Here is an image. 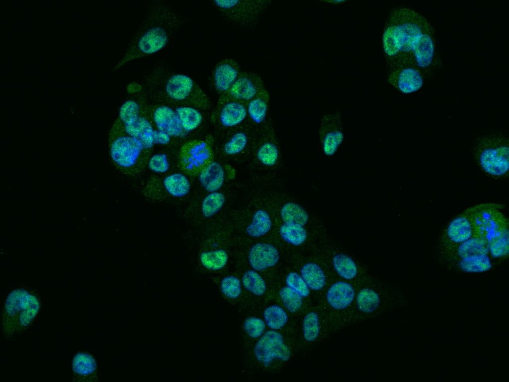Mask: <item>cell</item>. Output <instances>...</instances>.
Listing matches in <instances>:
<instances>
[{
  "instance_id": "4316f807",
  "label": "cell",
  "mask_w": 509,
  "mask_h": 382,
  "mask_svg": "<svg viewBox=\"0 0 509 382\" xmlns=\"http://www.w3.org/2000/svg\"><path fill=\"white\" fill-rule=\"evenodd\" d=\"M280 216L285 222L305 225L308 222L309 216L305 209L298 203L288 202L281 208Z\"/></svg>"
},
{
  "instance_id": "3957f363",
  "label": "cell",
  "mask_w": 509,
  "mask_h": 382,
  "mask_svg": "<svg viewBox=\"0 0 509 382\" xmlns=\"http://www.w3.org/2000/svg\"><path fill=\"white\" fill-rule=\"evenodd\" d=\"M383 45L389 56L400 51L412 53L416 64L421 68L428 67L434 56L432 38L417 20L388 27L383 35Z\"/></svg>"
},
{
  "instance_id": "603a6c76",
  "label": "cell",
  "mask_w": 509,
  "mask_h": 382,
  "mask_svg": "<svg viewBox=\"0 0 509 382\" xmlns=\"http://www.w3.org/2000/svg\"><path fill=\"white\" fill-rule=\"evenodd\" d=\"M489 252L487 241L473 230L471 237L459 244L457 255L460 260L472 256L488 255Z\"/></svg>"
},
{
  "instance_id": "52a82bcc",
  "label": "cell",
  "mask_w": 509,
  "mask_h": 382,
  "mask_svg": "<svg viewBox=\"0 0 509 382\" xmlns=\"http://www.w3.org/2000/svg\"><path fill=\"white\" fill-rule=\"evenodd\" d=\"M477 155L482 168L494 176H501L509 169V145L499 137L484 138L477 144Z\"/></svg>"
},
{
  "instance_id": "ee69618b",
  "label": "cell",
  "mask_w": 509,
  "mask_h": 382,
  "mask_svg": "<svg viewBox=\"0 0 509 382\" xmlns=\"http://www.w3.org/2000/svg\"><path fill=\"white\" fill-rule=\"evenodd\" d=\"M286 285L297 292L302 297L309 295V287L298 274L295 272L289 273L286 278Z\"/></svg>"
},
{
  "instance_id": "8fae6325",
  "label": "cell",
  "mask_w": 509,
  "mask_h": 382,
  "mask_svg": "<svg viewBox=\"0 0 509 382\" xmlns=\"http://www.w3.org/2000/svg\"><path fill=\"white\" fill-rule=\"evenodd\" d=\"M254 353L257 361L265 367L274 359L287 361L291 355L281 334L274 330L266 331L259 338L254 346Z\"/></svg>"
},
{
  "instance_id": "7402d4cb",
  "label": "cell",
  "mask_w": 509,
  "mask_h": 382,
  "mask_svg": "<svg viewBox=\"0 0 509 382\" xmlns=\"http://www.w3.org/2000/svg\"><path fill=\"white\" fill-rule=\"evenodd\" d=\"M184 130L188 133L199 127L203 120L201 110L193 106L172 104Z\"/></svg>"
},
{
  "instance_id": "d6a6232c",
  "label": "cell",
  "mask_w": 509,
  "mask_h": 382,
  "mask_svg": "<svg viewBox=\"0 0 509 382\" xmlns=\"http://www.w3.org/2000/svg\"><path fill=\"white\" fill-rule=\"evenodd\" d=\"M225 197L219 191L209 192L203 199L201 203V212L206 218H210L216 214L224 206Z\"/></svg>"
},
{
  "instance_id": "d4e9b609",
  "label": "cell",
  "mask_w": 509,
  "mask_h": 382,
  "mask_svg": "<svg viewBox=\"0 0 509 382\" xmlns=\"http://www.w3.org/2000/svg\"><path fill=\"white\" fill-rule=\"evenodd\" d=\"M423 78L416 69L407 68L402 70L399 74L398 86L399 90L404 93H411L417 91L423 86Z\"/></svg>"
},
{
  "instance_id": "f35d334b",
  "label": "cell",
  "mask_w": 509,
  "mask_h": 382,
  "mask_svg": "<svg viewBox=\"0 0 509 382\" xmlns=\"http://www.w3.org/2000/svg\"><path fill=\"white\" fill-rule=\"evenodd\" d=\"M278 150L277 146L269 141L264 142L258 148L256 157L259 162L264 166H273L278 159Z\"/></svg>"
},
{
  "instance_id": "e575fe53",
  "label": "cell",
  "mask_w": 509,
  "mask_h": 382,
  "mask_svg": "<svg viewBox=\"0 0 509 382\" xmlns=\"http://www.w3.org/2000/svg\"><path fill=\"white\" fill-rule=\"evenodd\" d=\"M263 317L267 326L274 330L281 329L288 321L286 312L280 306L276 305L267 307L264 310Z\"/></svg>"
},
{
  "instance_id": "44dd1931",
  "label": "cell",
  "mask_w": 509,
  "mask_h": 382,
  "mask_svg": "<svg viewBox=\"0 0 509 382\" xmlns=\"http://www.w3.org/2000/svg\"><path fill=\"white\" fill-rule=\"evenodd\" d=\"M162 185L166 192L175 198L184 197L191 190V184L188 178L180 172L166 176L163 180Z\"/></svg>"
},
{
  "instance_id": "ffe728a7",
  "label": "cell",
  "mask_w": 509,
  "mask_h": 382,
  "mask_svg": "<svg viewBox=\"0 0 509 382\" xmlns=\"http://www.w3.org/2000/svg\"><path fill=\"white\" fill-rule=\"evenodd\" d=\"M269 94L264 88L255 97L247 103L248 116L254 123H262L267 116Z\"/></svg>"
},
{
  "instance_id": "4fadbf2b",
  "label": "cell",
  "mask_w": 509,
  "mask_h": 382,
  "mask_svg": "<svg viewBox=\"0 0 509 382\" xmlns=\"http://www.w3.org/2000/svg\"><path fill=\"white\" fill-rule=\"evenodd\" d=\"M149 115L147 104L142 113L129 122L117 125L127 134L137 139L149 152L154 146L153 142L154 126Z\"/></svg>"
},
{
  "instance_id": "7a4b0ae2",
  "label": "cell",
  "mask_w": 509,
  "mask_h": 382,
  "mask_svg": "<svg viewBox=\"0 0 509 382\" xmlns=\"http://www.w3.org/2000/svg\"><path fill=\"white\" fill-rule=\"evenodd\" d=\"M139 84L150 101L189 105L202 111L211 107L207 95L192 78L164 65L154 67Z\"/></svg>"
},
{
  "instance_id": "2e32d148",
  "label": "cell",
  "mask_w": 509,
  "mask_h": 382,
  "mask_svg": "<svg viewBox=\"0 0 509 382\" xmlns=\"http://www.w3.org/2000/svg\"><path fill=\"white\" fill-rule=\"evenodd\" d=\"M279 260L278 250L268 243H256L252 247L249 253L250 265L255 271H262L272 267Z\"/></svg>"
},
{
  "instance_id": "4dcf8cb0",
  "label": "cell",
  "mask_w": 509,
  "mask_h": 382,
  "mask_svg": "<svg viewBox=\"0 0 509 382\" xmlns=\"http://www.w3.org/2000/svg\"><path fill=\"white\" fill-rule=\"evenodd\" d=\"M460 269L465 272L479 273L487 271L492 267L488 255H481L465 258L459 260Z\"/></svg>"
},
{
  "instance_id": "ab89813d",
  "label": "cell",
  "mask_w": 509,
  "mask_h": 382,
  "mask_svg": "<svg viewBox=\"0 0 509 382\" xmlns=\"http://www.w3.org/2000/svg\"><path fill=\"white\" fill-rule=\"evenodd\" d=\"M319 316L315 312L307 313L303 322V336L305 340L312 342L316 340L320 334Z\"/></svg>"
},
{
  "instance_id": "f546056e",
  "label": "cell",
  "mask_w": 509,
  "mask_h": 382,
  "mask_svg": "<svg viewBox=\"0 0 509 382\" xmlns=\"http://www.w3.org/2000/svg\"><path fill=\"white\" fill-rule=\"evenodd\" d=\"M333 264L338 275L346 280L353 279L357 274V268L355 263L346 255H336L333 259Z\"/></svg>"
},
{
  "instance_id": "9c48e42d",
  "label": "cell",
  "mask_w": 509,
  "mask_h": 382,
  "mask_svg": "<svg viewBox=\"0 0 509 382\" xmlns=\"http://www.w3.org/2000/svg\"><path fill=\"white\" fill-rule=\"evenodd\" d=\"M212 155L211 146L206 140H189L180 147L179 166L187 174H198L212 160Z\"/></svg>"
},
{
  "instance_id": "6da1fadb",
  "label": "cell",
  "mask_w": 509,
  "mask_h": 382,
  "mask_svg": "<svg viewBox=\"0 0 509 382\" xmlns=\"http://www.w3.org/2000/svg\"><path fill=\"white\" fill-rule=\"evenodd\" d=\"M184 22V18L169 3L153 1L115 70L163 49L177 35Z\"/></svg>"
},
{
  "instance_id": "bcb514c9",
  "label": "cell",
  "mask_w": 509,
  "mask_h": 382,
  "mask_svg": "<svg viewBox=\"0 0 509 382\" xmlns=\"http://www.w3.org/2000/svg\"><path fill=\"white\" fill-rule=\"evenodd\" d=\"M153 142L154 145H166L170 143L171 139L168 134L158 129L154 128Z\"/></svg>"
},
{
  "instance_id": "5b68a950",
  "label": "cell",
  "mask_w": 509,
  "mask_h": 382,
  "mask_svg": "<svg viewBox=\"0 0 509 382\" xmlns=\"http://www.w3.org/2000/svg\"><path fill=\"white\" fill-rule=\"evenodd\" d=\"M213 5L228 22L244 30L256 28L270 0H213Z\"/></svg>"
},
{
  "instance_id": "484cf974",
  "label": "cell",
  "mask_w": 509,
  "mask_h": 382,
  "mask_svg": "<svg viewBox=\"0 0 509 382\" xmlns=\"http://www.w3.org/2000/svg\"><path fill=\"white\" fill-rule=\"evenodd\" d=\"M301 277L308 286L314 290H319L325 285L326 277L322 269L314 263L305 264L301 270Z\"/></svg>"
},
{
  "instance_id": "9a60e30c",
  "label": "cell",
  "mask_w": 509,
  "mask_h": 382,
  "mask_svg": "<svg viewBox=\"0 0 509 382\" xmlns=\"http://www.w3.org/2000/svg\"><path fill=\"white\" fill-rule=\"evenodd\" d=\"M248 116L247 103L233 99L218 101L214 116L225 128L237 126Z\"/></svg>"
},
{
  "instance_id": "7bdbcfd3",
  "label": "cell",
  "mask_w": 509,
  "mask_h": 382,
  "mask_svg": "<svg viewBox=\"0 0 509 382\" xmlns=\"http://www.w3.org/2000/svg\"><path fill=\"white\" fill-rule=\"evenodd\" d=\"M147 165L151 171L157 174H165L170 168L169 158L164 153L153 155L148 160Z\"/></svg>"
},
{
  "instance_id": "1f68e13d",
  "label": "cell",
  "mask_w": 509,
  "mask_h": 382,
  "mask_svg": "<svg viewBox=\"0 0 509 382\" xmlns=\"http://www.w3.org/2000/svg\"><path fill=\"white\" fill-rule=\"evenodd\" d=\"M201 264L212 271H218L226 265L228 257L227 252L223 249L204 252L200 255Z\"/></svg>"
},
{
  "instance_id": "60d3db41",
  "label": "cell",
  "mask_w": 509,
  "mask_h": 382,
  "mask_svg": "<svg viewBox=\"0 0 509 382\" xmlns=\"http://www.w3.org/2000/svg\"><path fill=\"white\" fill-rule=\"evenodd\" d=\"M279 293L283 305L289 311L296 312L302 306L303 297L290 287H283Z\"/></svg>"
},
{
  "instance_id": "ac0fdd59",
  "label": "cell",
  "mask_w": 509,
  "mask_h": 382,
  "mask_svg": "<svg viewBox=\"0 0 509 382\" xmlns=\"http://www.w3.org/2000/svg\"><path fill=\"white\" fill-rule=\"evenodd\" d=\"M354 290L352 286L344 282H338L333 284L328 290L326 298L330 305L337 310L348 307L354 298Z\"/></svg>"
},
{
  "instance_id": "277c9868",
  "label": "cell",
  "mask_w": 509,
  "mask_h": 382,
  "mask_svg": "<svg viewBox=\"0 0 509 382\" xmlns=\"http://www.w3.org/2000/svg\"><path fill=\"white\" fill-rule=\"evenodd\" d=\"M497 205L482 204L468 209L473 230L485 239L493 257L501 258L509 253L508 223Z\"/></svg>"
},
{
  "instance_id": "f6af8a7d",
  "label": "cell",
  "mask_w": 509,
  "mask_h": 382,
  "mask_svg": "<svg viewBox=\"0 0 509 382\" xmlns=\"http://www.w3.org/2000/svg\"><path fill=\"white\" fill-rule=\"evenodd\" d=\"M244 329L247 334L252 338H256L262 335L265 328L264 321L255 317L246 319L244 324Z\"/></svg>"
},
{
  "instance_id": "8992f818",
  "label": "cell",
  "mask_w": 509,
  "mask_h": 382,
  "mask_svg": "<svg viewBox=\"0 0 509 382\" xmlns=\"http://www.w3.org/2000/svg\"><path fill=\"white\" fill-rule=\"evenodd\" d=\"M117 133L110 147L112 160L124 173L138 171L145 163L147 153L137 139L126 134L117 125Z\"/></svg>"
},
{
  "instance_id": "cb8c5ba5",
  "label": "cell",
  "mask_w": 509,
  "mask_h": 382,
  "mask_svg": "<svg viewBox=\"0 0 509 382\" xmlns=\"http://www.w3.org/2000/svg\"><path fill=\"white\" fill-rule=\"evenodd\" d=\"M322 136L323 149L327 155H333L343 140L339 123H322Z\"/></svg>"
},
{
  "instance_id": "d590c367",
  "label": "cell",
  "mask_w": 509,
  "mask_h": 382,
  "mask_svg": "<svg viewBox=\"0 0 509 382\" xmlns=\"http://www.w3.org/2000/svg\"><path fill=\"white\" fill-rule=\"evenodd\" d=\"M242 283L247 290L257 296L263 294L266 289L263 279L253 270H249L244 273L242 277Z\"/></svg>"
},
{
  "instance_id": "f1b7e54d",
  "label": "cell",
  "mask_w": 509,
  "mask_h": 382,
  "mask_svg": "<svg viewBox=\"0 0 509 382\" xmlns=\"http://www.w3.org/2000/svg\"><path fill=\"white\" fill-rule=\"evenodd\" d=\"M282 238L287 243L294 246L303 244L307 238V232L303 226L286 222L283 224L279 229Z\"/></svg>"
},
{
  "instance_id": "83f0119b",
  "label": "cell",
  "mask_w": 509,
  "mask_h": 382,
  "mask_svg": "<svg viewBox=\"0 0 509 382\" xmlns=\"http://www.w3.org/2000/svg\"><path fill=\"white\" fill-rule=\"evenodd\" d=\"M271 227V221L268 213L259 209L254 214L252 223L248 226L246 232L253 237H259L266 234Z\"/></svg>"
},
{
  "instance_id": "8d00e7d4",
  "label": "cell",
  "mask_w": 509,
  "mask_h": 382,
  "mask_svg": "<svg viewBox=\"0 0 509 382\" xmlns=\"http://www.w3.org/2000/svg\"><path fill=\"white\" fill-rule=\"evenodd\" d=\"M248 143V137L245 132H236L224 143L223 152L229 156L239 154L245 150Z\"/></svg>"
},
{
  "instance_id": "d6986e66",
  "label": "cell",
  "mask_w": 509,
  "mask_h": 382,
  "mask_svg": "<svg viewBox=\"0 0 509 382\" xmlns=\"http://www.w3.org/2000/svg\"><path fill=\"white\" fill-rule=\"evenodd\" d=\"M473 234L471 219L467 211L465 214L454 218L449 224L446 235L453 243L460 244L469 239Z\"/></svg>"
},
{
  "instance_id": "7c38bea8",
  "label": "cell",
  "mask_w": 509,
  "mask_h": 382,
  "mask_svg": "<svg viewBox=\"0 0 509 382\" xmlns=\"http://www.w3.org/2000/svg\"><path fill=\"white\" fill-rule=\"evenodd\" d=\"M261 76L254 72L241 71L228 91L218 101L233 99L247 103L265 87Z\"/></svg>"
},
{
  "instance_id": "836d02e7",
  "label": "cell",
  "mask_w": 509,
  "mask_h": 382,
  "mask_svg": "<svg viewBox=\"0 0 509 382\" xmlns=\"http://www.w3.org/2000/svg\"><path fill=\"white\" fill-rule=\"evenodd\" d=\"M356 304L359 311L371 313L378 307L380 298L378 294L371 289L363 288L357 294Z\"/></svg>"
},
{
  "instance_id": "30bf717a",
  "label": "cell",
  "mask_w": 509,
  "mask_h": 382,
  "mask_svg": "<svg viewBox=\"0 0 509 382\" xmlns=\"http://www.w3.org/2000/svg\"><path fill=\"white\" fill-rule=\"evenodd\" d=\"M147 108L151 120L157 129L172 138L183 137L188 134L183 129L172 104L147 99Z\"/></svg>"
},
{
  "instance_id": "74e56055",
  "label": "cell",
  "mask_w": 509,
  "mask_h": 382,
  "mask_svg": "<svg viewBox=\"0 0 509 382\" xmlns=\"http://www.w3.org/2000/svg\"><path fill=\"white\" fill-rule=\"evenodd\" d=\"M74 372L81 375H87L94 372L96 368V363L94 359L89 354L79 353L76 354L73 360Z\"/></svg>"
},
{
  "instance_id": "ba28073f",
  "label": "cell",
  "mask_w": 509,
  "mask_h": 382,
  "mask_svg": "<svg viewBox=\"0 0 509 382\" xmlns=\"http://www.w3.org/2000/svg\"><path fill=\"white\" fill-rule=\"evenodd\" d=\"M40 308L38 299L23 289H16L7 296L4 309L8 321L12 325L24 327L28 325Z\"/></svg>"
},
{
  "instance_id": "5bb4252c",
  "label": "cell",
  "mask_w": 509,
  "mask_h": 382,
  "mask_svg": "<svg viewBox=\"0 0 509 382\" xmlns=\"http://www.w3.org/2000/svg\"><path fill=\"white\" fill-rule=\"evenodd\" d=\"M241 71L239 63L234 59L226 58L217 64L210 83L219 96L228 91Z\"/></svg>"
},
{
  "instance_id": "e0dca14e",
  "label": "cell",
  "mask_w": 509,
  "mask_h": 382,
  "mask_svg": "<svg viewBox=\"0 0 509 382\" xmlns=\"http://www.w3.org/2000/svg\"><path fill=\"white\" fill-rule=\"evenodd\" d=\"M225 170L222 165L212 160L198 174V181L203 189L209 192L217 191L225 180Z\"/></svg>"
},
{
  "instance_id": "b9f144b4",
  "label": "cell",
  "mask_w": 509,
  "mask_h": 382,
  "mask_svg": "<svg viewBox=\"0 0 509 382\" xmlns=\"http://www.w3.org/2000/svg\"><path fill=\"white\" fill-rule=\"evenodd\" d=\"M221 289L223 293L231 299L238 298L241 293V282L234 276H229L222 279Z\"/></svg>"
}]
</instances>
